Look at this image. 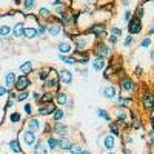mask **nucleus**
Masks as SVG:
<instances>
[{"label":"nucleus","instance_id":"1","mask_svg":"<svg viewBox=\"0 0 154 154\" xmlns=\"http://www.w3.org/2000/svg\"><path fill=\"white\" fill-rule=\"evenodd\" d=\"M71 42L74 43L72 49H75L74 53H89V49L93 48L94 42H96V38L93 35H89V34H85V32H79L77 35H74L71 38Z\"/></svg>","mask_w":154,"mask_h":154},{"label":"nucleus","instance_id":"2","mask_svg":"<svg viewBox=\"0 0 154 154\" xmlns=\"http://www.w3.org/2000/svg\"><path fill=\"white\" fill-rule=\"evenodd\" d=\"M83 32L93 35L96 40H102V38L106 35V32H108V25H106V22H96V23L89 25Z\"/></svg>","mask_w":154,"mask_h":154},{"label":"nucleus","instance_id":"3","mask_svg":"<svg viewBox=\"0 0 154 154\" xmlns=\"http://www.w3.org/2000/svg\"><path fill=\"white\" fill-rule=\"evenodd\" d=\"M93 56L94 57H100V59H108L109 57V54H111V46L108 45V43H105L103 40H97V42H94V45H93Z\"/></svg>","mask_w":154,"mask_h":154},{"label":"nucleus","instance_id":"4","mask_svg":"<svg viewBox=\"0 0 154 154\" xmlns=\"http://www.w3.org/2000/svg\"><path fill=\"white\" fill-rule=\"evenodd\" d=\"M42 88H43V91H51V93H56L60 89V82H59V77H57V71L56 74L54 72H51L49 77L42 83Z\"/></svg>","mask_w":154,"mask_h":154},{"label":"nucleus","instance_id":"5","mask_svg":"<svg viewBox=\"0 0 154 154\" xmlns=\"http://www.w3.org/2000/svg\"><path fill=\"white\" fill-rule=\"evenodd\" d=\"M126 29H128V34L130 35H137V34H140L143 31V22L142 20H139V19H136L134 16L126 22Z\"/></svg>","mask_w":154,"mask_h":154},{"label":"nucleus","instance_id":"6","mask_svg":"<svg viewBox=\"0 0 154 154\" xmlns=\"http://www.w3.org/2000/svg\"><path fill=\"white\" fill-rule=\"evenodd\" d=\"M32 85V80L29 79V75H25V74H20L17 75L16 79V83H14V91L16 93H20V91H28V88Z\"/></svg>","mask_w":154,"mask_h":154},{"label":"nucleus","instance_id":"7","mask_svg":"<svg viewBox=\"0 0 154 154\" xmlns=\"http://www.w3.org/2000/svg\"><path fill=\"white\" fill-rule=\"evenodd\" d=\"M119 86H120V91L128 93V94H134L137 91V85H136V82L131 79L130 75L122 77L120 82H119Z\"/></svg>","mask_w":154,"mask_h":154},{"label":"nucleus","instance_id":"8","mask_svg":"<svg viewBox=\"0 0 154 154\" xmlns=\"http://www.w3.org/2000/svg\"><path fill=\"white\" fill-rule=\"evenodd\" d=\"M140 102H142V106L151 114L154 109V94L149 91V89H145L140 96Z\"/></svg>","mask_w":154,"mask_h":154},{"label":"nucleus","instance_id":"9","mask_svg":"<svg viewBox=\"0 0 154 154\" xmlns=\"http://www.w3.org/2000/svg\"><path fill=\"white\" fill-rule=\"evenodd\" d=\"M23 29H25V20H23V16H22L20 20L17 19L14 23H12L11 35L14 37V38H23Z\"/></svg>","mask_w":154,"mask_h":154},{"label":"nucleus","instance_id":"10","mask_svg":"<svg viewBox=\"0 0 154 154\" xmlns=\"http://www.w3.org/2000/svg\"><path fill=\"white\" fill-rule=\"evenodd\" d=\"M128 119H130V111H128L126 108L117 106V109H116V125H117V126L126 125Z\"/></svg>","mask_w":154,"mask_h":154},{"label":"nucleus","instance_id":"11","mask_svg":"<svg viewBox=\"0 0 154 154\" xmlns=\"http://www.w3.org/2000/svg\"><path fill=\"white\" fill-rule=\"evenodd\" d=\"M57 51L60 56H71L72 53V42L69 38H65V40H62L57 43Z\"/></svg>","mask_w":154,"mask_h":154},{"label":"nucleus","instance_id":"12","mask_svg":"<svg viewBox=\"0 0 154 154\" xmlns=\"http://www.w3.org/2000/svg\"><path fill=\"white\" fill-rule=\"evenodd\" d=\"M57 77H59L60 85H71L72 80H74V74L69 69H60V71H57Z\"/></svg>","mask_w":154,"mask_h":154},{"label":"nucleus","instance_id":"13","mask_svg":"<svg viewBox=\"0 0 154 154\" xmlns=\"http://www.w3.org/2000/svg\"><path fill=\"white\" fill-rule=\"evenodd\" d=\"M69 100H71V97H69V94L66 91L59 89V91L54 93V102H56V105H59V108L60 106H66Z\"/></svg>","mask_w":154,"mask_h":154},{"label":"nucleus","instance_id":"14","mask_svg":"<svg viewBox=\"0 0 154 154\" xmlns=\"http://www.w3.org/2000/svg\"><path fill=\"white\" fill-rule=\"evenodd\" d=\"M56 108H57V106H56L54 102H49V103H43V105H40V106L37 108V114H38V116H43V117H46V116H51V114H53Z\"/></svg>","mask_w":154,"mask_h":154},{"label":"nucleus","instance_id":"15","mask_svg":"<svg viewBox=\"0 0 154 154\" xmlns=\"http://www.w3.org/2000/svg\"><path fill=\"white\" fill-rule=\"evenodd\" d=\"M22 137H23V140H25V143H26V146H29V148H32V146L35 145V142L38 140L37 134L32 133V131H29V130H25V131L22 133Z\"/></svg>","mask_w":154,"mask_h":154},{"label":"nucleus","instance_id":"16","mask_svg":"<svg viewBox=\"0 0 154 154\" xmlns=\"http://www.w3.org/2000/svg\"><path fill=\"white\" fill-rule=\"evenodd\" d=\"M102 94H103V97L108 99V100H114L116 96L119 94V89H117L116 85H106L103 89H102Z\"/></svg>","mask_w":154,"mask_h":154},{"label":"nucleus","instance_id":"17","mask_svg":"<svg viewBox=\"0 0 154 154\" xmlns=\"http://www.w3.org/2000/svg\"><path fill=\"white\" fill-rule=\"evenodd\" d=\"M116 103H117V106H120V108H130L131 106V103H133V99H131V96H120V94H117L116 96Z\"/></svg>","mask_w":154,"mask_h":154},{"label":"nucleus","instance_id":"18","mask_svg":"<svg viewBox=\"0 0 154 154\" xmlns=\"http://www.w3.org/2000/svg\"><path fill=\"white\" fill-rule=\"evenodd\" d=\"M16 79H17V74L16 72H12V71H8L3 77V82H5V88L6 89H12L14 88V83H16Z\"/></svg>","mask_w":154,"mask_h":154},{"label":"nucleus","instance_id":"19","mask_svg":"<svg viewBox=\"0 0 154 154\" xmlns=\"http://www.w3.org/2000/svg\"><path fill=\"white\" fill-rule=\"evenodd\" d=\"M26 130L32 131V133H37V131H40L42 130V125H40V120H38L37 117H31L26 120Z\"/></svg>","mask_w":154,"mask_h":154},{"label":"nucleus","instance_id":"20","mask_svg":"<svg viewBox=\"0 0 154 154\" xmlns=\"http://www.w3.org/2000/svg\"><path fill=\"white\" fill-rule=\"evenodd\" d=\"M19 71L25 75H29L32 71H34V62L32 60H25L23 63L19 65Z\"/></svg>","mask_w":154,"mask_h":154},{"label":"nucleus","instance_id":"21","mask_svg":"<svg viewBox=\"0 0 154 154\" xmlns=\"http://www.w3.org/2000/svg\"><path fill=\"white\" fill-rule=\"evenodd\" d=\"M23 38H26V40H35V38H38L37 26H25V29H23Z\"/></svg>","mask_w":154,"mask_h":154},{"label":"nucleus","instance_id":"22","mask_svg":"<svg viewBox=\"0 0 154 154\" xmlns=\"http://www.w3.org/2000/svg\"><path fill=\"white\" fill-rule=\"evenodd\" d=\"M51 131L56 133L57 136H65L68 133V126L60 123V122H53V125H51Z\"/></svg>","mask_w":154,"mask_h":154},{"label":"nucleus","instance_id":"23","mask_svg":"<svg viewBox=\"0 0 154 154\" xmlns=\"http://www.w3.org/2000/svg\"><path fill=\"white\" fill-rule=\"evenodd\" d=\"M91 62V65H93V69L94 71H103L106 68V60L105 59H100V57H93V60H89Z\"/></svg>","mask_w":154,"mask_h":154},{"label":"nucleus","instance_id":"24","mask_svg":"<svg viewBox=\"0 0 154 154\" xmlns=\"http://www.w3.org/2000/svg\"><path fill=\"white\" fill-rule=\"evenodd\" d=\"M49 102H54V93L43 91V93H40V97H38V100H37V105L40 106L43 103H49Z\"/></svg>","mask_w":154,"mask_h":154},{"label":"nucleus","instance_id":"25","mask_svg":"<svg viewBox=\"0 0 154 154\" xmlns=\"http://www.w3.org/2000/svg\"><path fill=\"white\" fill-rule=\"evenodd\" d=\"M48 146H46V143L43 142V140H37L35 142V145L32 146V152L34 154H48Z\"/></svg>","mask_w":154,"mask_h":154},{"label":"nucleus","instance_id":"26","mask_svg":"<svg viewBox=\"0 0 154 154\" xmlns=\"http://www.w3.org/2000/svg\"><path fill=\"white\" fill-rule=\"evenodd\" d=\"M103 146H105V149L112 151V149H114V146H116V137H114V136H111L109 133H108V134H105V137H103Z\"/></svg>","mask_w":154,"mask_h":154},{"label":"nucleus","instance_id":"27","mask_svg":"<svg viewBox=\"0 0 154 154\" xmlns=\"http://www.w3.org/2000/svg\"><path fill=\"white\" fill-rule=\"evenodd\" d=\"M46 146H48V149H51V151H56L57 148H59V139L57 137H54L53 134H48V137H46Z\"/></svg>","mask_w":154,"mask_h":154},{"label":"nucleus","instance_id":"28","mask_svg":"<svg viewBox=\"0 0 154 154\" xmlns=\"http://www.w3.org/2000/svg\"><path fill=\"white\" fill-rule=\"evenodd\" d=\"M57 139H59V148H60L62 151H68V149L71 148L72 142H71L66 136H60V137H57Z\"/></svg>","mask_w":154,"mask_h":154},{"label":"nucleus","instance_id":"29","mask_svg":"<svg viewBox=\"0 0 154 154\" xmlns=\"http://www.w3.org/2000/svg\"><path fill=\"white\" fill-rule=\"evenodd\" d=\"M49 74H51L49 68H40V69H37V71H35V77L38 79V82H42V83L49 77Z\"/></svg>","mask_w":154,"mask_h":154},{"label":"nucleus","instance_id":"30","mask_svg":"<svg viewBox=\"0 0 154 154\" xmlns=\"http://www.w3.org/2000/svg\"><path fill=\"white\" fill-rule=\"evenodd\" d=\"M51 16H53V12H51L46 6H40L38 8V12H37V19H43V22H46Z\"/></svg>","mask_w":154,"mask_h":154},{"label":"nucleus","instance_id":"31","mask_svg":"<svg viewBox=\"0 0 154 154\" xmlns=\"http://www.w3.org/2000/svg\"><path fill=\"white\" fill-rule=\"evenodd\" d=\"M59 60H60L62 63H65V65H69V66L77 65V59H75L74 56H60V54H59Z\"/></svg>","mask_w":154,"mask_h":154},{"label":"nucleus","instance_id":"32","mask_svg":"<svg viewBox=\"0 0 154 154\" xmlns=\"http://www.w3.org/2000/svg\"><path fill=\"white\" fill-rule=\"evenodd\" d=\"M8 146L11 148V151H12V152H16V154H20V152H22V146H20L19 139H12L11 142L8 143Z\"/></svg>","mask_w":154,"mask_h":154},{"label":"nucleus","instance_id":"33","mask_svg":"<svg viewBox=\"0 0 154 154\" xmlns=\"http://www.w3.org/2000/svg\"><path fill=\"white\" fill-rule=\"evenodd\" d=\"M28 99H29V91H20V93L16 94L14 102H17V103H25Z\"/></svg>","mask_w":154,"mask_h":154},{"label":"nucleus","instance_id":"34","mask_svg":"<svg viewBox=\"0 0 154 154\" xmlns=\"http://www.w3.org/2000/svg\"><path fill=\"white\" fill-rule=\"evenodd\" d=\"M65 114H66V112H65V109H63V108H56L54 112L51 114V116H53V120H54V122H60L63 117H65Z\"/></svg>","mask_w":154,"mask_h":154},{"label":"nucleus","instance_id":"35","mask_svg":"<svg viewBox=\"0 0 154 154\" xmlns=\"http://www.w3.org/2000/svg\"><path fill=\"white\" fill-rule=\"evenodd\" d=\"M145 6L143 5H139L137 8H136V11L133 12V16L136 17V19H139V20H142L143 22V19H145Z\"/></svg>","mask_w":154,"mask_h":154},{"label":"nucleus","instance_id":"36","mask_svg":"<svg viewBox=\"0 0 154 154\" xmlns=\"http://www.w3.org/2000/svg\"><path fill=\"white\" fill-rule=\"evenodd\" d=\"M46 29H48V23L46 22H38L37 23V34H38V38L43 37L46 34Z\"/></svg>","mask_w":154,"mask_h":154},{"label":"nucleus","instance_id":"37","mask_svg":"<svg viewBox=\"0 0 154 154\" xmlns=\"http://www.w3.org/2000/svg\"><path fill=\"white\" fill-rule=\"evenodd\" d=\"M96 114L99 116L100 119H103V120H106V122H111V116H109L108 109H103V108H97Z\"/></svg>","mask_w":154,"mask_h":154},{"label":"nucleus","instance_id":"38","mask_svg":"<svg viewBox=\"0 0 154 154\" xmlns=\"http://www.w3.org/2000/svg\"><path fill=\"white\" fill-rule=\"evenodd\" d=\"M22 5L25 11H32L37 6V0H22Z\"/></svg>","mask_w":154,"mask_h":154},{"label":"nucleus","instance_id":"39","mask_svg":"<svg viewBox=\"0 0 154 154\" xmlns=\"http://www.w3.org/2000/svg\"><path fill=\"white\" fill-rule=\"evenodd\" d=\"M20 120H22V114H20L19 111H12V112L9 114V122H11V123L16 125V123H19Z\"/></svg>","mask_w":154,"mask_h":154},{"label":"nucleus","instance_id":"40","mask_svg":"<svg viewBox=\"0 0 154 154\" xmlns=\"http://www.w3.org/2000/svg\"><path fill=\"white\" fill-rule=\"evenodd\" d=\"M23 111H25V114H26V116H29V117H31L32 112H34V106H32L31 102H25V103H23Z\"/></svg>","mask_w":154,"mask_h":154},{"label":"nucleus","instance_id":"41","mask_svg":"<svg viewBox=\"0 0 154 154\" xmlns=\"http://www.w3.org/2000/svg\"><path fill=\"white\" fill-rule=\"evenodd\" d=\"M109 134L111 136H120V126H117L116 123H109Z\"/></svg>","mask_w":154,"mask_h":154},{"label":"nucleus","instance_id":"42","mask_svg":"<svg viewBox=\"0 0 154 154\" xmlns=\"http://www.w3.org/2000/svg\"><path fill=\"white\" fill-rule=\"evenodd\" d=\"M140 48H143V49H148L149 46H151V37H148V35H145L142 40H140Z\"/></svg>","mask_w":154,"mask_h":154},{"label":"nucleus","instance_id":"43","mask_svg":"<svg viewBox=\"0 0 154 154\" xmlns=\"http://www.w3.org/2000/svg\"><path fill=\"white\" fill-rule=\"evenodd\" d=\"M109 34H112V35H116V37H122V28L120 26H116V25H112V26L109 28Z\"/></svg>","mask_w":154,"mask_h":154},{"label":"nucleus","instance_id":"44","mask_svg":"<svg viewBox=\"0 0 154 154\" xmlns=\"http://www.w3.org/2000/svg\"><path fill=\"white\" fill-rule=\"evenodd\" d=\"M68 151H69V154H80V152L83 151V148H82L80 145H77V143H72Z\"/></svg>","mask_w":154,"mask_h":154},{"label":"nucleus","instance_id":"45","mask_svg":"<svg viewBox=\"0 0 154 154\" xmlns=\"http://www.w3.org/2000/svg\"><path fill=\"white\" fill-rule=\"evenodd\" d=\"M133 43H134V37L128 34V35L125 37V40H123V46H125V48H130Z\"/></svg>","mask_w":154,"mask_h":154},{"label":"nucleus","instance_id":"46","mask_svg":"<svg viewBox=\"0 0 154 154\" xmlns=\"http://www.w3.org/2000/svg\"><path fill=\"white\" fill-rule=\"evenodd\" d=\"M119 40H120L119 37H116V35H112V34H108V42H109L111 45H117Z\"/></svg>","mask_w":154,"mask_h":154},{"label":"nucleus","instance_id":"47","mask_svg":"<svg viewBox=\"0 0 154 154\" xmlns=\"http://www.w3.org/2000/svg\"><path fill=\"white\" fill-rule=\"evenodd\" d=\"M133 17V11L130 9V8H128V9H125V12H123V20L125 22H128V20H130Z\"/></svg>","mask_w":154,"mask_h":154},{"label":"nucleus","instance_id":"48","mask_svg":"<svg viewBox=\"0 0 154 154\" xmlns=\"http://www.w3.org/2000/svg\"><path fill=\"white\" fill-rule=\"evenodd\" d=\"M42 130H43V133H45L46 136H48V134H51V123H49V122H45Z\"/></svg>","mask_w":154,"mask_h":154},{"label":"nucleus","instance_id":"49","mask_svg":"<svg viewBox=\"0 0 154 154\" xmlns=\"http://www.w3.org/2000/svg\"><path fill=\"white\" fill-rule=\"evenodd\" d=\"M14 103H16V102H14V100H12V99H6V103L3 105V109L6 111L8 108H11V106H14Z\"/></svg>","mask_w":154,"mask_h":154},{"label":"nucleus","instance_id":"50","mask_svg":"<svg viewBox=\"0 0 154 154\" xmlns=\"http://www.w3.org/2000/svg\"><path fill=\"white\" fill-rule=\"evenodd\" d=\"M51 5L54 8H60V6H63V0H51Z\"/></svg>","mask_w":154,"mask_h":154},{"label":"nucleus","instance_id":"51","mask_svg":"<svg viewBox=\"0 0 154 154\" xmlns=\"http://www.w3.org/2000/svg\"><path fill=\"white\" fill-rule=\"evenodd\" d=\"M8 94V89L3 86V85H0V99H2V97H5Z\"/></svg>","mask_w":154,"mask_h":154},{"label":"nucleus","instance_id":"52","mask_svg":"<svg viewBox=\"0 0 154 154\" xmlns=\"http://www.w3.org/2000/svg\"><path fill=\"white\" fill-rule=\"evenodd\" d=\"M29 97H32V100H34V102H37V100H38V97H40V93H38V91H32V93L29 94Z\"/></svg>","mask_w":154,"mask_h":154},{"label":"nucleus","instance_id":"53","mask_svg":"<svg viewBox=\"0 0 154 154\" xmlns=\"http://www.w3.org/2000/svg\"><path fill=\"white\" fill-rule=\"evenodd\" d=\"M134 72H136V75H142L143 74V69L140 68V66H136V69H134Z\"/></svg>","mask_w":154,"mask_h":154},{"label":"nucleus","instance_id":"54","mask_svg":"<svg viewBox=\"0 0 154 154\" xmlns=\"http://www.w3.org/2000/svg\"><path fill=\"white\" fill-rule=\"evenodd\" d=\"M122 5L126 6V9H128V8H130V5H131V0H122Z\"/></svg>","mask_w":154,"mask_h":154},{"label":"nucleus","instance_id":"55","mask_svg":"<svg viewBox=\"0 0 154 154\" xmlns=\"http://www.w3.org/2000/svg\"><path fill=\"white\" fill-rule=\"evenodd\" d=\"M154 34V25H149V29H148V37H151Z\"/></svg>","mask_w":154,"mask_h":154},{"label":"nucleus","instance_id":"56","mask_svg":"<svg viewBox=\"0 0 154 154\" xmlns=\"http://www.w3.org/2000/svg\"><path fill=\"white\" fill-rule=\"evenodd\" d=\"M77 2H82V3H94L96 0H77Z\"/></svg>","mask_w":154,"mask_h":154},{"label":"nucleus","instance_id":"57","mask_svg":"<svg viewBox=\"0 0 154 154\" xmlns=\"http://www.w3.org/2000/svg\"><path fill=\"white\" fill-rule=\"evenodd\" d=\"M80 74H82L83 77H86V75H88V69H86V68H83V69L80 71Z\"/></svg>","mask_w":154,"mask_h":154},{"label":"nucleus","instance_id":"58","mask_svg":"<svg viewBox=\"0 0 154 154\" xmlns=\"http://www.w3.org/2000/svg\"><path fill=\"white\" fill-rule=\"evenodd\" d=\"M14 5H17V6H20V5H22V0H14Z\"/></svg>","mask_w":154,"mask_h":154},{"label":"nucleus","instance_id":"59","mask_svg":"<svg viewBox=\"0 0 154 154\" xmlns=\"http://www.w3.org/2000/svg\"><path fill=\"white\" fill-rule=\"evenodd\" d=\"M80 154H93V152H91V151H88V149H83Z\"/></svg>","mask_w":154,"mask_h":154},{"label":"nucleus","instance_id":"60","mask_svg":"<svg viewBox=\"0 0 154 154\" xmlns=\"http://www.w3.org/2000/svg\"><path fill=\"white\" fill-rule=\"evenodd\" d=\"M149 59H151V60H154V53H152V51L149 53Z\"/></svg>","mask_w":154,"mask_h":154},{"label":"nucleus","instance_id":"61","mask_svg":"<svg viewBox=\"0 0 154 154\" xmlns=\"http://www.w3.org/2000/svg\"><path fill=\"white\" fill-rule=\"evenodd\" d=\"M149 2H152V0H142V3H149Z\"/></svg>","mask_w":154,"mask_h":154},{"label":"nucleus","instance_id":"62","mask_svg":"<svg viewBox=\"0 0 154 154\" xmlns=\"http://www.w3.org/2000/svg\"><path fill=\"white\" fill-rule=\"evenodd\" d=\"M108 154H117V152H114V151H109V152H108Z\"/></svg>","mask_w":154,"mask_h":154},{"label":"nucleus","instance_id":"63","mask_svg":"<svg viewBox=\"0 0 154 154\" xmlns=\"http://www.w3.org/2000/svg\"><path fill=\"white\" fill-rule=\"evenodd\" d=\"M0 43H2V38H0Z\"/></svg>","mask_w":154,"mask_h":154}]
</instances>
